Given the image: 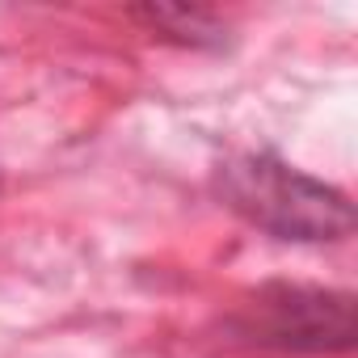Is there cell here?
Returning <instances> with one entry per match:
<instances>
[{"mask_svg":"<svg viewBox=\"0 0 358 358\" xmlns=\"http://www.w3.org/2000/svg\"><path fill=\"white\" fill-rule=\"evenodd\" d=\"M215 194L274 241L329 245L354 232V203L274 152H241L215 169Z\"/></svg>","mask_w":358,"mask_h":358,"instance_id":"obj_1","label":"cell"},{"mask_svg":"<svg viewBox=\"0 0 358 358\" xmlns=\"http://www.w3.org/2000/svg\"><path fill=\"white\" fill-rule=\"evenodd\" d=\"M228 333L278 354H345L358 337L354 295L312 282H266L228 316Z\"/></svg>","mask_w":358,"mask_h":358,"instance_id":"obj_2","label":"cell"},{"mask_svg":"<svg viewBox=\"0 0 358 358\" xmlns=\"http://www.w3.org/2000/svg\"><path fill=\"white\" fill-rule=\"evenodd\" d=\"M127 17L182 47H224V34H228L224 22L199 5H135L127 9Z\"/></svg>","mask_w":358,"mask_h":358,"instance_id":"obj_3","label":"cell"}]
</instances>
